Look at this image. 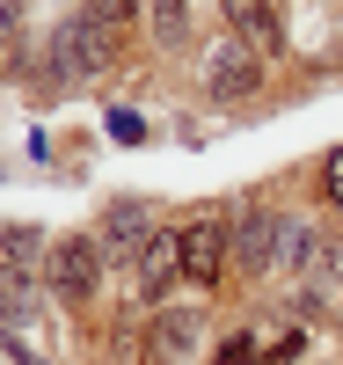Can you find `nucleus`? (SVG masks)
I'll return each mask as SVG.
<instances>
[{"mask_svg":"<svg viewBox=\"0 0 343 365\" xmlns=\"http://www.w3.org/2000/svg\"><path fill=\"white\" fill-rule=\"evenodd\" d=\"M322 190H329V205L343 212V146H336V154L322 161Z\"/></svg>","mask_w":343,"mask_h":365,"instance_id":"13","label":"nucleus"},{"mask_svg":"<svg viewBox=\"0 0 343 365\" xmlns=\"http://www.w3.org/2000/svg\"><path fill=\"white\" fill-rule=\"evenodd\" d=\"M15 22H22V0H0V44L15 37Z\"/></svg>","mask_w":343,"mask_h":365,"instance_id":"15","label":"nucleus"},{"mask_svg":"<svg viewBox=\"0 0 343 365\" xmlns=\"http://www.w3.org/2000/svg\"><path fill=\"white\" fill-rule=\"evenodd\" d=\"M205 344V307H161L146 329V358L153 365H190Z\"/></svg>","mask_w":343,"mask_h":365,"instance_id":"4","label":"nucleus"},{"mask_svg":"<svg viewBox=\"0 0 343 365\" xmlns=\"http://www.w3.org/2000/svg\"><path fill=\"white\" fill-rule=\"evenodd\" d=\"M256 73H263V51L241 37V29H220L205 51V88L220 103H241V96H256Z\"/></svg>","mask_w":343,"mask_h":365,"instance_id":"3","label":"nucleus"},{"mask_svg":"<svg viewBox=\"0 0 343 365\" xmlns=\"http://www.w3.org/2000/svg\"><path fill=\"white\" fill-rule=\"evenodd\" d=\"M44 292H51V285L29 278V263H0V322H15V329L37 322V314H44Z\"/></svg>","mask_w":343,"mask_h":365,"instance_id":"9","label":"nucleus"},{"mask_svg":"<svg viewBox=\"0 0 343 365\" xmlns=\"http://www.w3.org/2000/svg\"><path fill=\"white\" fill-rule=\"evenodd\" d=\"M146 234H153V205L146 197H110L103 227H96V249H103V263H124V256H139Z\"/></svg>","mask_w":343,"mask_h":365,"instance_id":"5","label":"nucleus"},{"mask_svg":"<svg viewBox=\"0 0 343 365\" xmlns=\"http://www.w3.org/2000/svg\"><path fill=\"white\" fill-rule=\"evenodd\" d=\"M227 227L220 220H198V227H183V278H198V285H220V270H227Z\"/></svg>","mask_w":343,"mask_h":365,"instance_id":"8","label":"nucleus"},{"mask_svg":"<svg viewBox=\"0 0 343 365\" xmlns=\"http://www.w3.org/2000/svg\"><path fill=\"white\" fill-rule=\"evenodd\" d=\"M277 220H285V212L248 205L241 220L227 227V249H234V263H241V270H277Z\"/></svg>","mask_w":343,"mask_h":365,"instance_id":"6","label":"nucleus"},{"mask_svg":"<svg viewBox=\"0 0 343 365\" xmlns=\"http://www.w3.org/2000/svg\"><path fill=\"white\" fill-rule=\"evenodd\" d=\"M22 365H44V358H22Z\"/></svg>","mask_w":343,"mask_h":365,"instance_id":"16","label":"nucleus"},{"mask_svg":"<svg viewBox=\"0 0 343 365\" xmlns=\"http://www.w3.org/2000/svg\"><path fill=\"white\" fill-rule=\"evenodd\" d=\"M44 285H51V299H66V307H88V299L103 292V249H96V234L51 241V249H44Z\"/></svg>","mask_w":343,"mask_h":365,"instance_id":"2","label":"nucleus"},{"mask_svg":"<svg viewBox=\"0 0 343 365\" xmlns=\"http://www.w3.org/2000/svg\"><path fill=\"white\" fill-rule=\"evenodd\" d=\"M0 249H8V263H29L44 249V227H0Z\"/></svg>","mask_w":343,"mask_h":365,"instance_id":"11","label":"nucleus"},{"mask_svg":"<svg viewBox=\"0 0 343 365\" xmlns=\"http://www.w3.org/2000/svg\"><path fill=\"white\" fill-rule=\"evenodd\" d=\"M220 8H227V22H234L256 51H277V44H285V37H277V22H270V0H220Z\"/></svg>","mask_w":343,"mask_h":365,"instance_id":"10","label":"nucleus"},{"mask_svg":"<svg viewBox=\"0 0 343 365\" xmlns=\"http://www.w3.org/2000/svg\"><path fill=\"white\" fill-rule=\"evenodd\" d=\"M110 51H117V29H110L103 15L58 22V37H51V81H58V88H66V81H103Z\"/></svg>","mask_w":343,"mask_h":365,"instance_id":"1","label":"nucleus"},{"mask_svg":"<svg viewBox=\"0 0 343 365\" xmlns=\"http://www.w3.org/2000/svg\"><path fill=\"white\" fill-rule=\"evenodd\" d=\"M132 263H139V299H161V292L183 278V234H168V227H161V234H146Z\"/></svg>","mask_w":343,"mask_h":365,"instance_id":"7","label":"nucleus"},{"mask_svg":"<svg viewBox=\"0 0 343 365\" xmlns=\"http://www.w3.org/2000/svg\"><path fill=\"white\" fill-rule=\"evenodd\" d=\"M110 132H117V146H139L146 139V125H139L132 110H110Z\"/></svg>","mask_w":343,"mask_h":365,"instance_id":"14","label":"nucleus"},{"mask_svg":"<svg viewBox=\"0 0 343 365\" xmlns=\"http://www.w3.org/2000/svg\"><path fill=\"white\" fill-rule=\"evenodd\" d=\"M212 365H263V351H256V336H227L212 351Z\"/></svg>","mask_w":343,"mask_h":365,"instance_id":"12","label":"nucleus"}]
</instances>
